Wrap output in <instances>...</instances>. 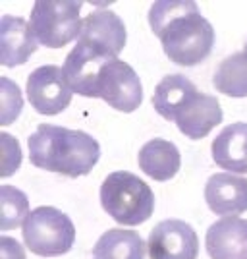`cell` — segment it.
Returning a JSON list of instances; mask_svg holds the SVG:
<instances>
[{
	"instance_id": "8992f818",
	"label": "cell",
	"mask_w": 247,
	"mask_h": 259,
	"mask_svg": "<svg viewBox=\"0 0 247 259\" xmlns=\"http://www.w3.org/2000/svg\"><path fill=\"white\" fill-rule=\"evenodd\" d=\"M97 99H103L112 108L120 112H133L137 110L143 101V87L135 70L120 60H108L98 74Z\"/></svg>"
},
{
	"instance_id": "cb8c5ba5",
	"label": "cell",
	"mask_w": 247,
	"mask_h": 259,
	"mask_svg": "<svg viewBox=\"0 0 247 259\" xmlns=\"http://www.w3.org/2000/svg\"><path fill=\"white\" fill-rule=\"evenodd\" d=\"M243 259H247V255H245V257H243Z\"/></svg>"
},
{
	"instance_id": "e0dca14e",
	"label": "cell",
	"mask_w": 247,
	"mask_h": 259,
	"mask_svg": "<svg viewBox=\"0 0 247 259\" xmlns=\"http://www.w3.org/2000/svg\"><path fill=\"white\" fill-rule=\"evenodd\" d=\"M145 242L133 230L112 228L98 238L93 259H145Z\"/></svg>"
},
{
	"instance_id": "3957f363",
	"label": "cell",
	"mask_w": 247,
	"mask_h": 259,
	"mask_svg": "<svg viewBox=\"0 0 247 259\" xmlns=\"http://www.w3.org/2000/svg\"><path fill=\"white\" fill-rule=\"evenodd\" d=\"M101 205L116 223L137 227L155 211V194L149 184L126 170L108 174L101 186Z\"/></svg>"
},
{
	"instance_id": "9a60e30c",
	"label": "cell",
	"mask_w": 247,
	"mask_h": 259,
	"mask_svg": "<svg viewBox=\"0 0 247 259\" xmlns=\"http://www.w3.org/2000/svg\"><path fill=\"white\" fill-rule=\"evenodd\" d=\"M213 161L234 174H247V124L236 122L226 126L211 145Z\"/></svg>"
},
{
	"instance_id": "7a4b0ae2",
	"label": "cell",
	"mask_w": 247,
	"mask_h": 259,
	"mask_svg": "<svg viewBox=\"0 0 247 259\" xmlns=\"http://www.w3.org/2000/svg\"><path fill=\"white\" fill-rule=\"evenodd\" d=\"M101 147L81 130L39 124L29 136V159L37 168L68 178L85 176L98 162Z\"/></svg>"
},
{
	"instance_id": "4fadbf2b",
	"label": "cell",
	"mask_w": 247,
	"mask_h": 259,
	"mask_svg": "<svg viewBox=\"0 0 247 259\" xmlns=\"http://www.w3.org/2000/svg\"><path fill=\"white\" fill-rule=\"evenodd\" d=\"M39 41L27 20L20 16H4L0 22V64L14 68L25 64L37 51Z\"/></svg>"
},
{
	"instance_id": "603a6c76",
	"label": "cell",
	"mask_w": 247,
	"mask_h": 259,
	"mask_svg": "<svg viewBox=\"0 0 247 259\" xmlns=\"http://www.w3.org/2000/svg\"><path fill=\"white\" fill-rule=\"evenodd\" d=\"M243 51H247V45H245V49H243Z\"/></svg>"
},
{
	"instance_id": "30bf717a",
	"label": "cell",
	"mask_w": 247,
	"mask_h": 259,
	"mask_svg": "<svg viewBox=\"0 0 247 259\" xmlns=\"http://www.w3.org/2000/svg\"><path fill=\"white\" fill-rule=\"evenodd\" d=\"M178 130L189 140H203L213 128L222 122V107L218 99L195 89L189 97L176 108L172 116Z\"/></svg>"
},
{
	"instance_id": "8fae6325",
	"label": "cell",
	"mask_w": 247,
	"mask_h": 259,
	"mask_svg": "<svg viewBox=\"0 0 247 259\" xmlns=\"http://www.w3.org/2000/svg\"><path fill=\"white\" fill-rule=\"evenodd\" d=\"M205 201L220 217H237L247 211V178L236 174H213L205 186Z\"/></svg>"
},
{
	"instance_id": "9c48e42d",
	"label": "cell",
	"mask_w": 247,
	"mask_h": 259,
	"mask_svg": "<svg viewBox=\"0 0 247 259\" xmlns=\"http://www.w3.org/2000/svg\"><path fill=\"white\" fill-rule=\"evenodd\" d=\"M147 253L149 259H197L199 238L187 223L168 219L151 230Z\"/></svg>"
},
{
	"instance_id": "ac0fdd59",
	"label": "cell",
	"mask_w": 247,
	"mask_h": 259,
	"mask_svg": "<svg viewBox=\"0 0 247 259\" xmlns=\"http://www.w3.org/2000/svg\"><path fill=\"white\" fill-rule=\"evenodd\" d=\"M216 91L228 97L241 99L247 97V51H239L218 64L213 76Z\"/></svg>"
},
{
	"instance_id": "277c9868",
	"label": "cell",
	"mask_w": 247,
	"mask_h": 259,
	"mask_svg": "<svg viewBox=\"0 0 247 259\" xmlns=\"http://www.w3.org/2000/svg\"><path fill=\"white\" fill-rule=\"evenodd\" d=\"M23 242L27 249L41 257L68 253L75 242V227L70 217L56 207H37L23 223Z\"/></svg>"
},
{
	"instance_id": "7402d4cb",
	"label": "cell",
	"mask_w": 247,
	"mask_h": 259,
	"mask_svg": "<svg viewBox=\"0 0 247 259\" xmlns=\"http://www.w3.org/2000/svg\"><path fill=\"white\" fill-rule=\"evenodd\" d=\"M0 259H25L22 244L10 236L0 238Z\"/></svg>"
},
{
	"instance_id": "ffe728a7",
	"label": "cell",
	"mask_w": 247,
	"mask_h": 259,
	"mask_svg": "<svg viewBox=\"0 0 247 259\" xmlns=\"http://www.w3.org/2000/svg\"><path fill=\"white\" fill-rule=\"evenodd\" d=\"M0 124L8 126L20 116L23 107L22 91L8 77H0Z\"/></svg>"
},
{
	"instance_id": "44dd1931",
	"label": "cell",
	"mask_w": 247,
	"mask_h": 259,
	"mask_svg": "<svg viewBox=\"0 0 247 259\" xmlns=\"http://www.w3.org/2000/svg\"><path fill=\"white\" fill-rule=\"evenodd\" d=\"M0 140H2V174L0 176H10L22 164V149L18 145V140H14L6 132L0 134Z\"/></svg>"
},
{
	"instance_id": "5bb4252c",
	"label": "cell",
	"mask_w": 247,
	"mask_h": 259,
	"mask_svg": "<svg viewBox=\"0 0 247 259\" xmlns=\"http://www.w3.org/2000/svg\"><path fill=\"white\" fill-rule=\"evenodd\" d=\"M207 253L211 259H243L247 255V221L224 217L207 230Z\"/></svg>"
},
{
	"instance_id": "d6986e66",
	"label": "cell",
	"mask_w": 247,
	"mask_h": 259,
	"mask_svg": "<svg viewBox=\"0 0 247 259\" xmlns=\"http://www.w3.org/2000/svg\"><path fill=\"white\" fill-rule=\"evenodd\" d=\"M29 217L27 195L14 186H0V230L23 227Z\"/></svg>"
},
{
	"instance_id": "2e32d148",
	"label": "cell",
	"mask_w": 247,
	"mask_h": 259,
	"mask_svg": "<svg viewBox=\"0 0 247 259\" xmlns=\"http://www.w3.org/2000/svg\"><path fill=\"white\" fill-rule=\"evenodd\" d=\"M137 162H139L141 170L147 176H151L153 180L166 182V180H172L178 174L180 166H182V157L172 141L155 138V140L147 141L139 149Z\"/></svg>"
},
{
	"instance_id": "ba28073f",
	"label": "cell",
	"mask_w": 247,
	"mask_h": 259,
	"mask_svg": "<svg viewBox=\"0 0 247 259\" xmlns=\"http://www.w3.org/2000/svg\"><path fill=\"white\" fill-rule=\"evenodd\" d=\"M112 58H116V56L85 43V41H77V45L66 56V62L62 66V72H64L70 89L77 95L97 99L98 74Z\"/></svg>"
},
{
	"instance_id": "7c38bea8",
	"label": "cell",
	"mask_w": 247,
	"mask_h": 259,
	"mask_svg": "<svg viewBox=\"0 0 247 259\" xmlns=\"http://www.w3.org/2000/svg\"><path fill=\"white\" fill-rule=\"evenodd\" d=\"M77 41H85V43L103 49L108 54L118 58V54L126 47L128 33H126L124 22L114 12L101 8L83 18L81 33H79Z\"/></svg>"
},
{
	"instance_id": "52a82bcc",
	"label": "cell",
	"mask_w": 247,
	"mask_h": 259,
	"mask_svg": "<svg viewBox=\"0 0 247 259\" xmlns=\"http://www.w3.org/2000/svg\"><path fill=\"white\" fill-rule=\"evenodd\" d=\"M27 99L39 114L54 116L70 107L74 91L70 89L62 68L54 64L39 66L27 77Z\"/></svg>"
},
{
	"instance_id": "6da1fadb",
	"label": "cell",
	"mask_w": 247,
	"mask_h": 259,
	"mask_svg": "<svg viewBox=\"0 0 247 259\" xmlns=\"http://www.w3.org/2000/svg\"><path fill=\"white\" fill-rule=\"evenodd\" d=\"M149 25L164 54L178 66H197L209 58L215 29L191 0H161L149 10Z\"/></svg>"
},
{
	"instance_id": "5b68a950",
	"label": "cell",
	"mask_w": 247,
	"mask_h": 259,
	"mask_svg": "<svg viewBox=\"0 0 247 259\" xmlns=\"http://www.w3.org/2000/svg\"><path fill=\"white\" fill-rule=\"evenodd\" d=\"M81 2L74 0H37L31 10L33 33L39 45L48 49H62L79 37Z\"/></svg>"
}]
</instances>
